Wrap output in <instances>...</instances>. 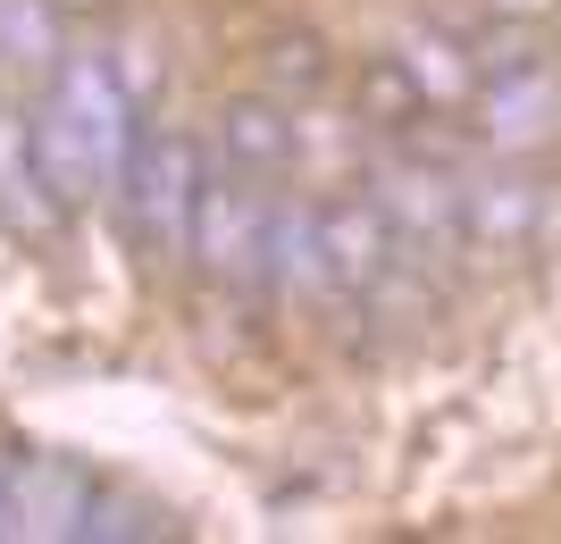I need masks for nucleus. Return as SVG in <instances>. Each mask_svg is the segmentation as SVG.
Wrapping results in <instances>:
<instances>
[{
	"instance_id": "obj_1",
	"label": "nucleus",
	"mask_w": 561,
	"mask_h": 544,
	"mask_svg": "<svg viewBox=\"0 0 561 544\" xmlns=\"http://www.w3.org/2000/svg\"><path fill=\"white\" fill-rule=\"evenodd\" d=\"M135 93L117 84V68L101 50H68L50 93L34 101V142H43L50 193L59 201H93V193H126V167H135Z\"/></svg>"
},
{
	"instance_id": "obj_2",
	"label": "nucleus",
	"mask_w": 561,
	"mask_h": 544,
	"mask_svg": "<svg viewBox=\"0 0 561 544\" xmlns=\"http://www.w3.org/2000/svg\"><path fill=\"white\" fill-rule=\"evenodd\" d=\"M202 185L210 160L202 142L176 126H142L135 135V167H126V210H135L151 261H193V218H202Z\"/></svg>"
},
{
	"instance_id": "obj_3",
	"label": "nucleus",
	"mask_w": 561,
	"mask_h": 544,
	"mask_svg": "<svg viewBox=\"0 0 561 544\" xmlns=\"http://www.w3.org/2000/svg\"><path fill=\"white\" fill-rule=\"evenodd\" d=\"M268 185L260 176H210L202 185V218H193V261L210 268L218 285H268Z\"/></svg>"
},
{
	"instance_id": "obj_4",
	"label": "nucleus",
	"mask_w": 561,
	"mask_h": 544,
	"mask_svg": "<svg viewBox=\"0 0 561 544\" xmlns=\"http://www.w3.org/2000/svg\"><path fill=\"white\" fill-rule=\"evenodd\" d=\"M469 135L486 151H537V142H553L561 135V68L553 59H512V68L478 76Z\"/></svg>"
},
{
	"instance_id": "obj_5",
	"label": "nucleus",
	"mask_w": 561,
	"mask_h": 544,
	"mask_svg": "<svg viewBox=\"0 0 561 544\" xmlns=\"http://www.w3.org/2000/svg\"><path fill=\"white\" fill-rule=\"evenodd\" d=\"M319 252H328L335 293H377L402 261L394 218L377 193H319Z\"/></svg>"
},
{
	"instance_id": "obj_6",
	"label": "nucleus",
	"mask_w": 561,
	"mask_h": 544,
	"mask_svg": "<svg viewBox=\"0 0 561 544\" xmlns=\"http://www.w3.org/2000/svg\"><path fill=\"white\" fill-rule=\"evenodd\" d=\"M294 135H302V118H294V101L277 93H243L218 109L210 142H218V167H234V176H285L294 167Z\"/></svg>"
},
{
	"instance_id": "obj_7",
	"label": "nucleus",
	"mask_w": 561,
	"mask_h": 544,
	"mask_svg": "<svg viewBox=\"0 0 561 544\" xmlns=\"http://www.w3.org/2000/svg\"><path fill=\"white\" fill-rule=\"evenodd\" d=\"M394 59L411 76H420V93L436 101V109H469V93H478V59H469V43L453 34L445 18H427V25H402L394 34Z\"/></svg>"
},
{
	"instance_id": "obj_8",
	"label": "nucleus",
	"mask_w": 561,
	"mask_h": 544,
	"mask_svg": "<svg viewBox=\"0 0 561 544\" xmlns=\"http://www.w3.org/2000/svg\"><path fill=\"white\" fill-rule=\"evenodd\" d=\"M352 118H360V135H420L427 118H436V101L420 93V76L402 68L394 50H377V59H360V76H352Z\"/></svg>"
},
{
	"instance_id": "obj_9",
	"label": "nucleus",
	"mask_w": 561,
	"mask_h": 544,
	"mask_svg": "<svg viewBox=\"0 0 561 544\" xmlns=\"http://www.w3.org/2000/svg\"><path fill=\"white\" fill-rule=\"evenodd\" d=\"M268 285L302 293V302L335 293L328 252H319V201H277V218H268Z\"/></svg>"
},
{
	"instance_id": "obj_10",
	"label": "nucleus",
	"mask_w": 561,
	"mask_h": 544,
	"mask_svg": "<svg viewBox=\"0 0 561 544\" xmlns=\"http://www.w3.org/2000/svg\"><path fill=\"white\" fill-rule=\"evenodd\" d=\"M537 235V185L519 176H486V185H461V243H494V252H519Z\"/></svg>"
},
{
	"instance_id": "obj_11",
	"label": "nucleus",
	"mask_w": 561,
	"mask_h": 544,
	"mask_svg": "<svg viewBox=\"0 0 561 544\" xmlns=\"http://www.w3.org/2000/svg\"><path fill=\"white\" fill-rule=\"evenodd\" d=\"M260 76H268V93L294 101V109H310V101L335 84V50L310 34V25H277L268 43H260Z\"/></svg>"
},
{
	"instance_id": "obj_12",
	"label": "nucleus",
	"mask_w": 561,
	"mask_h": 544,
	"mask_svg": "<svg viewBox=\"0 0 561 544\" xmlns=\"http://www.w3.org/2000/svg\"><path fill=\"white\" fill-rule=\"evenodd\" d=\"M478 9H494V18H512V25H545L561 0H478Z\"/></svg>"
},
{
	"instance_id": "obj_13",
	"label": "nucleus",
	"mask_w": 561,
	"mask_h": 544,
	"mask_svg": "<svg viewBox=\"0 0 561 544\" xmlns=\"http://www.w3.org/2000/svg\"><path fill=\"white\" fill-rule=\"evenodd\" d=\"M43 9H50V18H110L117 0H43Z\"/></svg>"
},
{
	"instance_id": "obj_14",
	"label": "nucleus",
	"mask_w": 561,
	"mask_h": 544,
	"mask_svg": "<svg viewBox=\"0 0 561 544\" xmlns=\"http://www.w3.org/2000/svg\"><path fill=\"white\" fill-rule=\"evenodd\" d=\"M0 536H9V470H0Z\"/></svg>"
}]
</instances>
